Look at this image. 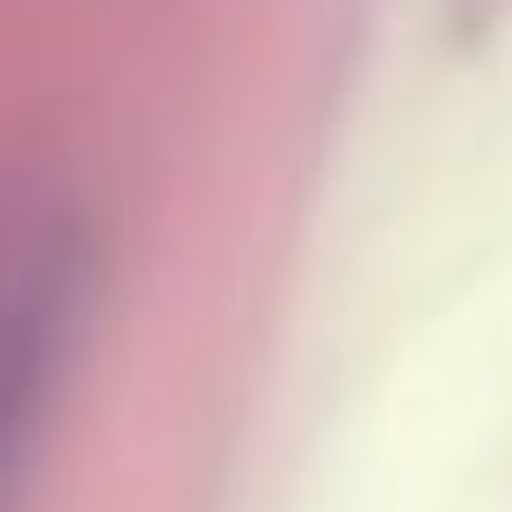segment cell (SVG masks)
Here are the masks:
<instances>
[{
    "label": "cell",
    "mask_w": 512,
    "mask_h": 512,
    "mask_svg": "<svg viewBox=\"0 0 512 512\" xmlns=\"http://www.w3.org/2000/svg\"><path fill=\"white\" fill-rule=\"evenodd\" d=\"M86 228L48 190L0 209V512L29 484V456L57 418V389L86 323Z\"/></svg>",
    "instance_id": "6da1fadb"
}]
</instances>
